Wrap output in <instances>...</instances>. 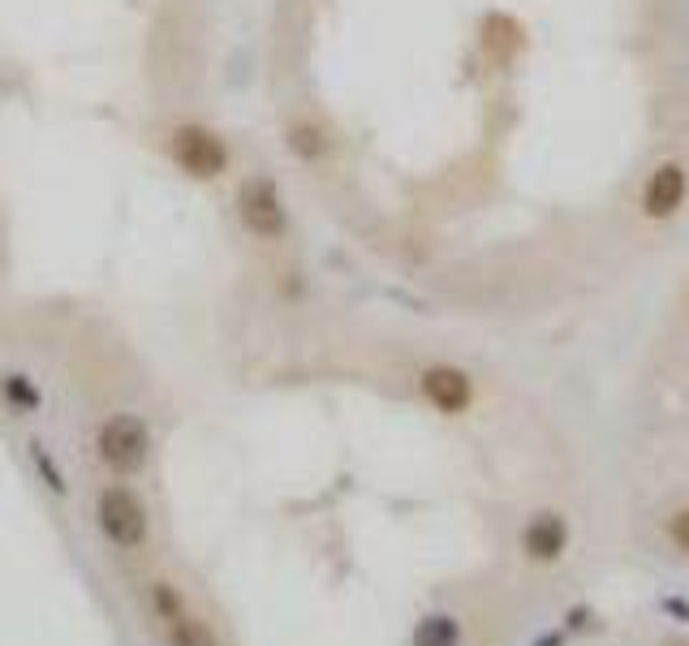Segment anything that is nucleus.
Wrapping results in <instances>:
<instances>
[{"instance_id":"nucleus-6","label":"nucleus","mask_w":689,"mask_h":646,"mask_svg":"<svg viewBox=\"0 0 689 646\" xmlns=\"http://www.w3.org/2000/svg\"><path fill=\"white\" fill-rule=\"evenodd\" d=\"M418 388H422V397L440 413H465L474 406V384H470V375L458 371V366H427L422 379H418Z\"/></svg>"},{"instance_id":"nucleus-4","label":"nucleus","mask_w":689,"mask_h":646,"mask_svg":"<svg viewBox=\"0 0 689 646\" xmlns=\"http://www.w3.org/2000/svg\"><path fill=\"white\" fill-rule=\"evenodd\" d=\"M95 518L104 539L121 547V552H134L147 543V505L138 500V491H129L125 483H109L100 491V505H95Z\"/></svg>"},{"instance_id":"nucleus-13","label":"nucleus","mask_w":689,"mask_h":646,"mask_svg":"<svg viewBox=\"0 0 689 646\" xmlns=\"http://www.w3.org/2000/svg\"><path fill=\"white\" fill-rule=\"evenodd\" d=\"M668 539H673V547L689 556V509H677L673 518H668Z\"/></svg>"},{"instance_id":"nucleus-10","label":"nucleus","mask_w":689,"mask_h":646,"mask_svg":"<svg viewBox=\"0 0 689 646\" xmlns=\"http://www.w3.org/2000/svg\"><path fill=\"white\" fill-rule=\"evenodd\" d=\"M453 643H458V630H453L449 616H431V621H422L418 634H414V646H453Z\"/></svg>"},{"instance_id":"nucleus-9","label":"nucleus","mask_w":689,"mask_h":646,"mask_svg":"<svg viewBox=\"0 0 689 646\" xmlns=\"http://www.w3.org/2000/svg\"><path fill=\"white\" fill-rule=\"evenodd\" d=\"M285 143L297 160H319V156H328V138H324V129H319L315 121H293L285 129Z\"/></svg>"},{"instance_id":"nucleus-12","label":"nucleus","mask_w":689,"mask_h":646,"mask_svg":"<svg viewBox=\"0 0 689 646\" xmlns=\"http://www.w3.org/2000/svg\"><path fill=\"white\" fill-rule=\"evenodd\" d=\"M4 397H13V401H18V406H26V410H35V406H39V393L26 384V375H9Z\"/></svg>"},{"instance_id":"nucleus-5","label":"nucleus","mask_w":689,"mask_h":646,"mask_svg":"<svg viewBox=\"0 0 689 646\" xmlns=\"http://www.w3.org/2000/svg\"><path fill=\"white\" fill-rule=\"evenodd\" d=\"M151 608H156V616H160V625H165L169 646H221L216 634L207 630V621L194 616V612L185 608L181 590L169 587V582H156V587H151Z\"/></svg>"},{"instance_id":"nucleus-1","label":"nucleus","mask_w":689,"mask_h":646,"mask_svg":"<svg viewBox=\"0 0 689 646\" xmlns=\"http://www.w3.org/2000/svg\"><path fill=\"white\" fill-rule=\"evenodd\" d=\"M169 156L190 181H216V177L229 173L225 138L216 129H207V125H194V121L169 129Z\"/></svg>"},{"instance_id":"nucleus-2","label":"nucleus","mask_w":689,"mask_h":646,"mask_svg":"<svg viewBox=\"0 0 689 646\" xmlns=\"http://www.w3.org/2000/svg\"><path fill=\"white\" fill-rule=\"evenodd\" d=\"M95 453L113 474H138L151 457V427L138 413H113L95 431Z\"/></svg>"},{"instance_id":"nucleus-3","label":"nucleus","mask_w":689,"mask_h":646,"mask_svg":"<svg viewBox=\"0 0 689 646\" xmlns=\"http://www.w3.org/2000/svg\"><path fill=\"white\" fill-rule=\"evenodd\" d=\"M237 216H241L246 234L259 237V241H281V237L289 234L285 199H281L276 181L263 173L241 181V190H237Z\"/></svg>"},{"instance_id":"nucleus-11","label":"nucleus","mask_w":689,"mask_h":646,"mask_svg":"<svg viewBox=\"0 0 689 646\" xmlns=\"http://www.w3.org/2000/svg\"><path fill=\"white\" fill-rule=\"evenodd\" d=\"M31 457H35V466H39V474H48V487H53L57 496H65V474L57 471V462H53V453H48V449H44L39 440L31 444Z\"/></svg>"},{"instance_id":"nucleus-14","label":"nucleus","mask_w":689,"mask_h":646,"mask_svg":"<svg viewBox=\"0 0 689 646\" xmlns=\"http://www.w3.org/2000/svg\"><path fill=\"white\" fill-rule=\"evenodd\" d=\"M664 646H689V638H668Z\"/></svg>"},{"instance_id":"nucleus-8","label":"nucleus","mask_w":689,"mask_h":646,"mask_svg":"<svg viewBox=\"0 0 689 646\" xmlns=\"http://www.w3.org/2000/svg\"><path fill=\"white\" fill-rule=\"evenodd\" d=\"M565 547H569V526H565L561 513H534V518L526 522V530H521V552H526L530 560H539V565L561 560Z\"/></svg>"},{"instance_id":"nucleus-7","label":"nucleus","mask_w":689,"mask_h":646,"mask_svg":"<svg viewBox=\"0 0 689 646\" xmlns=\"http://www.w3.org/2000/svg\"><path fill=\"white\" fill-rule=\"evenodd\" d=\"M686 190H689V177L677 160L659 165V169L651 173V181H646V190H642V207H646V216H651V220L673 216V212L686 203Z\"/></svg>"}]
</instances>
